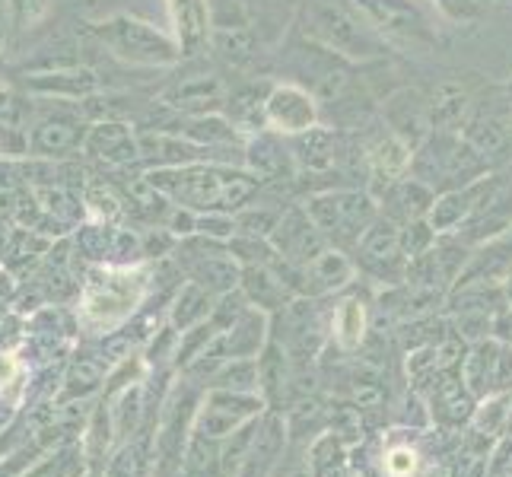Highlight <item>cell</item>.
I'll return each instance as SVG.
<instances>
[{"label": "cell", "mask_w": 512, "mask_h": 477, "mask_svg": "<svg viewBox=\"0 0 512 477\" xmlns=\"http://www.w3.org/2000/svg\"><path fill=\"white\" fill-rule=\"evenodd\" d=\"M140 296H144L140 271H96L83 287L80 322L93 331H112L134 312Z\"/></svg>", "instance_id": "cell-1"}, {"label": "cell", "mask_w": 512, "mask_h": 477, "mask_svg": "<svg viewBox=\"0 0 512 477\" xmlns=\"http://www.w3.org/2000/svg\"><path fill=\"white\" fill-rule=\"evenodd\" d=\"M261 398L255 395H242V392H226V388H217L204 398V404L194 414L191 423V436L210 439V443H223L226 436H233L236 430H242L245 423H252L261 417Z\"/></svg>", "instance_id": "cell-2"}, {"label": "cell", "mask_w": 512, "mask_h": 477, "mask_svg": "<svg viewBox=\"0 0 512 477\" xmlns=\"http://www.w3.org/2000/svg\"><path fill=\"white\" fill-rule=\"evenodd\" d=\"M105 373H109V363H105L99 353H77V360L70 363L67 376H64V388L55 398L58 404L67 401H83L86 395H93L96 388L105 382Z\"/></svg>", "instance_id": "cell-3"}, {"label": "cell", "mask_w": 512, "mask_h": 477, "mask_svg": "<svg viewBox=\"0 0 512 477\" xmlns=\"http://www.w3.org/2000/svg\"><path fill=\"white\" fill-rule=\"evenodd\" d=\"M86 474H93V471H90V462H86L80 443H67V446L51 449V452L39 455V462H32L23 471V477H86Z\"/></svg>", "instance_id": "cell-4"}, {"label": "cell", "mask_w": 512, "mask_h": 477, "mask_svg": "<svg viewBox=\"0 0 512 477\" xmlns=\"http://www.w3.org/2000/svg\"><path fill=\"white\" fill-rule=\"evenodd\" d=\"M280 443H284V427H280L277 417H268L258 427L252 452H249V458H245L239 477H264L268 474V468L274 465V455L280 452Z\"/></svg>", "instance_id": "cell-5"}, {"label": "cell", "mask_w": 512, "mask_h": 477, "mask_svg": "<svg viewBox=\"0 0 512 477\" xmlns=\"http://www.w3.org/2000/svg\"><path fill=\"white\" fill-rule=\"evenodd\" d=\"M70 147H77V128L55 115L42 118L29 134V150L39 156H58Z\"/></svg>", "instance_id": "cell-6"}, {"label": "cell", "mask_w": 512, "mask_h": 477, "mask_svg": "<svg viewBox=\"0 0 512 477\" xmlns=\"http://www.w3.org/2000/svg\"><path fill=\"white\" fill-rule=\"evenodd\" d=\"M26 379H29L26 363L16 357L13 350H0V401L13 404L16 398L23 395Z\"/></svg>", "instance_id": "cell-7"}, {"label": "cell", "mask_w": 512, "mask_h": 477, "mask_svg": "<svg viewBox=\"0 0 512 477\" xmlns=\"http://www.w3.org/2000/svg\"><path fill=\"white\" fill-rule=\"evenodd\" d=\"M334 328H338V338L344 347L360 344L363 338V309L357 303H344L338 318H334Z\"/></svg>", "instance_id": "cell-8"}, {"label": "cell", "mask_w": 512, "mask_h": 477, "mask_svg": "<svg viewBox=\"0 0 512 477\" xmlns=\"http://www.w3.org/2000/svg\"><path fill=\"white\" fill-rule=\"evenodd\" d=\"M417 468V452H411L408 446H398L385 455V471L388 477H411Z\"/></svg>", "instance_id": "cell-9"}, {"label": "cell", "mask_w": 512, "mask_h": 477, "mask_svg": "<svg viewBox=\"0 0 512 477\" xmlns=\"http://www.w3.org/2000/svg\"><path fill=\"white\" fill-rule=\"evenodd\" d=\"M0 147H4V134H0Z\"/></svg>", "instance_id": "cell-10"}, {"label": "cell", "mask_w": 512, "mask_h": 477, "mask_svg": "<svg viewBox=\"0 0 512 477\" xmlns=\"http://www.w3.org/2000/svg\"><path fill=\"white\" fill-rule=\"evenodd\" d=\"M90 477H102V474H90Z\"/></svg>", "instance_id": "cell-11"}]
</instances>
